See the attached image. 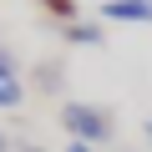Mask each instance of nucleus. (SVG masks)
<instances>
[{"instance_id": "obj_2", "label": "nucleus", "mask_w": 152, "mask_h": 152, "mask_svg": "<svg viewBox=\"0 0 152 152\" xmlns=\"http://www.w3.org/2000/svg\"><path fill=\"white\" fill-rule=\"evenodd\" d=\"M20 102H26V81H20L15 56L5 51V56H0V107H5V112H15Z\"/></svg>"}, {"instance_id": "obj_6", "label": "nucleus", "mask_w": 152, "mask_h": 152, "mask_svg": "<svg viewBox=\"0 0 152 152\" xmlns=\"http://www.w3.org/2000/svg\"><path fill=\"white\" fill-rule=\"evenodd\" d=\"M41 10L56 15L61 26H71V20H76V0H41Z\"/></svg>"}, {"instance_id": "obj_9", "label": "nucleus", "mask_w": 152, "mask_h": 152, "mask_svg": "<svg viewBox=\"0 0 152 152\" xmlns=\"http://www.w3.org/2000/svg\"><path fill=\"white\" fill-rule=\"evenodd\" d=\"M0 152H15V147H10V137H5V132H0Z\"/></svg>"}, {"instance_id": "obj_3", "label": "nucleus", "mask_w": 152, "mask_h": 152, "mask_svg": "<svg viewBox=\"0 0 152 152\" xmlns=\"http://www.w3.org/2000/svg\"><path fill=\"white\" fill-rule=\"evenodd\" d=\"M102 20H122V26H152V0H107Z\"/></svg>"}, {"instance_id": "obj_10", "label": "nucleus", "mask_w": 152, "mask_h": 152, "mask_svg": "<svg viewBox=\"0 0 152 152\" xmlns=\"http://www.w3.org/2000/svg\"><path fill=\"white\" fill-rule=\"evenodd\" d=\"M0 56H5V41H0Z\"/></svg>"}, {"instance_id": "obj_1", "label": "nucleus", "mask_w": 152, "mask_h": 152, "mask_svg": "<svg viewBox=\"0 0 152 152\" xmlns=\"http://www.w3.org/2000/svg\"><path fill=\"white\" fill-rule=\"evenodd\" d=\"M56 117H61V127H66V137H71V142L107 147V142L117 137V122H112V112H107V107H96V102H66Z\"/></svg>"}, {"instance_id": "obj_5", "label": "nucleus", "mask_w": 152, "mask_h": 152, "mask_svg": "<svg viewBox=\"0 0 152 152\" xmlns=\"http://www.w3.org/2000/svg\"><path fill=\"white\" fill-rule=\"evenodd\" d=\"M61 86H66V66H61V61H36V91L56 96Z\"/></svg>"}, {"instance_id": "obj_11", "label": "nucleus", "mask_w": 152, "mask_h": 152, "mask_svg": "<svg viewBox=\"0 0 152 152\" xmlns=\"http://www.w3.org/2000/svg\"><path fill=\"white\" fill-rule=\"evenodd\" d=\"M147 137H152V122H147Z\"/></svg>"}, {"instance_id": "obj_4", "label": "nucleus", "mask_w": 152, "mask_h": 152, "mask_svg": "<svg viewBox=\"0 0 152 152\" xmlns=\"http://www.w3.org/2000/svg\"><path fill=\"white\" fill-rule=\"evenodd\" d=\"M61 36H66L71 46H91V51L107 46V31H102L96 20H71V26H61Z\"/></svg>"}, {"instance_id": "obj_7", "label": "nucleus", "mask_w": 152, "mask_h": 152, "mask_svg": "<svg viewBox=\"0 0 152 152\" xmlns=\"http://www.w3.org/2000/svg\"><path fill=\"white\" fill-rule=\"evenodd\" d=\"M66 152H96L91 142H66Z\"/></svg>"}, {"instance_id": "obj_8", "label": "nucleus", "mask_w": 152, "mask_h": 152, "mask_svg": "<svg viewBox=\"0 0 152 152\" xmlns=\"http://www.w3.org/2000/svg\"><path fill=\"white\" fill-rule=\"evenodd\" d=\"M15 152H46V147H36V142H20V147H15Z\"/></svg>"}]
</instances>
